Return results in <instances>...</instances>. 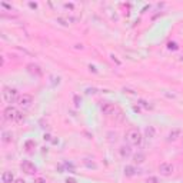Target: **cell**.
<instances>
[{"label": "cell", "mask_w": 183, "mask_h": 183, "mask_svg": "<svg viewBox=\"0 0 183 183\" xmlns=\"http://www.w3.org/2000/svg\"><path fill=\"white\" fill-rule=\"evenodd\" d=\"M29 6H30L32 9H37V3H33V2H30V3H29Z\"/></svg>", "instance_id": "obj_23"}, {"label": "cell", "mask_w": 183, "mask_h": 183, "mask_svg": "<svg viewBox=\"0 0 183 183\" xmlns=\"http://www.w3.org/2000/svg\"><path fill=\"white\" fill-rule=\"evenodd\" d=\"M34 147H36V142H34V140L30 139V140H26V142H24V149H26V152L30 153Z\"/></svg>", "instance_id": "obj_13"}, {"label": "cell", "mask_w": 183, "mask_h": 183, "mask_svg": "<svg viewBox=\"0 0 183 183\" xmlns=\"http://www.w3.org/2000/svg\"><path fill=\"white\" fill-rule=\"evenodd\" d=\"M133 159H135V162L136 163H143V162H145V155H143V153H136L135 156H133Z\"/></svg>", "instance_id": "obj_15"}, {"label": "cell", "mask_w": 183, "mask_h": 183, "mask_svg": "<svg viewBox=\"0 0 183 183\" xmlns=\"http://www.w3.org/2000/svg\"><path fill=\"white\" fill-rule=\"evenodd\" d=\"M146 183H157V179L156 178H149L146 180Z\"/></svg>", "instance_id": "obj_20"}, {"label": "cell", "mask_w": 183, "mask_h": 183, "mask_svg": "<svg viewBox=\"0 0 183 183\" xmlns=\"http://www.w3.org/2000/svg\"><path fill=\"white\" fill-rule=\"evenodd\" d=\"M80 103H82V99L76 95V96H75V106H76V108H79V106H80Z\"/></svg>", "instance_id": "obj_17"}, {"label": "cell", "mask_w": 183, "mask_h": 183, "mask_svg": "<svg viewBox=\"0 0 183 183\" xmlns=\"http://www.w3.org/2000/svg\"><path fill=\"white\" fill-rule=\"evenodd\" d=\"M34 183H46V180L43 178H36L34 179Z\"/></svg>", "instance_id": "obj_19"}, {"label": "cell", "mask_w": 183, "mask_h": 183, "mask_svg": "<svg viewBox=\"0 0 183 183\" xmlns=\"http://www.w3.org/2000/svg\"><path fill=\"white\" fill-rule=\"evenodd\" d=\"M100 109H102V112H103V113H104V114H108V116H113L114 112L117 110L114 104H112V103H109V102L102 103V106H100Z\"/></svg>", "instance_id": "obj_7"}, {"label": "cell", "mask_w": 183, "mask_h": 183, "mask_svg": "<svg viewBox=\"0 0 183 183\" xmlns=\"http://www.w3.org/2000/svg\"><path fill=\"white\" fill-rule=\"evenodd\" d=\"M14 180L16 179H14V176H13V173L10 170H5L3 172V175H2V182L3 183H13Z\"/></svg>", "instance_id": "obj_10"}, {"label": "cell", "mask_w": 183, "mask_h": 183, "mask_svg": "<svg viewBox=\"0 0 183 183\" xmlns=\"http://www.w3.org/2000/svg\"><path fill=\"white\" fill-rule=\"evenodd\" d=\"M179 133H180V132H179L178 129L172 130V132L169 133V140H176V139H178V136H179Z\"/></svg>", "instance_id": "obj_16"}, {"label": "cell", "mask_w": 183, "mask_h": 183, "mask_svg": "<svg viewBox=\"0 0 183 183\" xmlns=\"http://www.w3.org/2000/svg\"><path fill=\"white\" fill-rule=\"evenodd\" d=\"M169 49H170V50H176L178 46H176V43H169Z\"/></svg>", "instance_id": "obj_22"}, {"label": "cell", "mask_w": 183, "mask_h": 183, "mask_svg": "<svg viewBox=\"0 0 183 183\" xmlns=\"http://www.w3.org/2000/svg\"><path fill=\"white\" fill-rule=\"evenodd\" d=\"M0 5L3 6V7H6V9H7V10H13V7H11L10 5H7V3H5V2H2V3H0Z\"/></svg>", "instance_id": "obj_18"}, {"label": "cell", "mask_w": 183, "mask_h": 183, "mask_svg": "<svg viewBox=\"0 0 183 183\" xmlns=\"http://www.w3.org/2000/svg\"><path fill=\"white\" fill-rule=\"evenodd\" d=\"M19 114H20V112H19L16 108H13V106H7V108L3 110V117H5V120H7V122H17Z\"/></svg>", "instance_id": "obj_3"}, {"label": "cell", "mask_w": 183, "mask_h": 183, "mask_svg": "<svg viewBox=\"0 0 183 183\" xmlns=\"http://www.w3.org/2000/svg\"><path fill=\"white\" fill-rule=\"evenodd\" d=\"M32 103H33V96L32 95H27V93H24V95H22V96H19V99H17V104L23 109L30 108Z\"/></svg>", "instance_id": "obj_5"}, {"label": "cell", "mask_w": 183, "mask_h": 183, "mask_svg": "<svg viewBox=\"0 0 183 183\" xmlns=\"http://www.w3.org/2000/svg\"><path fill=\"white\" fill-rule=\"evenodd\" d=\"M159 173H160L162 176L167 178V176H170L173 173V166L170 163H167V162H163V163H160V166H159Z\"/></svg>", "instance_id": "obj_6"}, {"label": "cell", "mask_w": 183, "mask_h": 183, "mask_svg": "<svg viewBox=\"0 0 183 183\" xmlns=\"http://www.w3.org/2000/svg\"><path fill=\"white\" fill-rule=\"evenodd\" d=\"M27 72L33 76H42V69L39 67L37 65H34V63H30V65H27Z\"/></svg>", "instance_id": "obj_8"}, {"label": "cell", "mask_w": 183, "mask_h": 183, "mask_svg": "<svg viewBox=\"0 0 183 183\" xmlns=\"http://www.w3.org/2000/svg\"><path fill=\"white\" fill-rule=\"evenodd\" d=\"M155 135H156L155 127H153V126H147V127H146V136H147V137H150V139H153Z\"/></svg>", "instance_id": "obj_14"}, {"label": "cell", "mask_w": 183, "mask_h": 183, "mask_svg": "<svg viewBox=\"0 0 183 183\" xmlns=\"http://www.w3.org/2000/svg\"><path fill=\"white\" fill-rule=\"evenodd\" d=\"M44 140H50V135H44Z\"/></svg>", "instance_id": "obj_25"}, {"label": "cell", "mask_w": 183, "mask_h": 183, "mask_svg": "<svg viewBox=\"0 0 183 183\" xmlns=\"http://www.w3.org/2000/svg\"><path fill=\"white\" fill-rule=\"evenodd\" d=\"M123 173H124V176L132 178V176H135L136 173H137V169H136L135 166H130V165H127V166H124Z\"/></svg>", "instance_id": "obj_11"}, {"label": "cell", "mask_w": 183, "mask_h": 183, "mask_svg": "<svg viewBox=\"0 0 183 183\" xmlns=\"http://www.w3.org/2000/svg\"><path fill=\"white\" fill-rule=\"evenodd\" d=\"M119 155L123 157V159H127V157L132 156V149H130V146H120V149H119Z\"/></svg>", "instance_id": "obj_9"}, {"label": "cell", "mask_w": 183, "mask_h": 183, "mask_svg": "<svg viewBox=\"0 0 183 183\" xmlns=\"http://www.w3.org/2000/svg\"><path fill=\"white\" fill-rule=\"evenodd\" d=\"M13 183H26V182H24L23 179H16V180H14Z\"/></svg>", "instance_id": "obj_24"}, {"label": "cell", "mask_w": 183, "mask_h": 183, "mask_svg": "<svg viewBox=\"0 0 183 183\" xmlns=\"http://www.w3.org/2000/svg\"><path fill=\"white\" fill-rule=\"evenodd\" d=\"M65 183H77V182H76V179L75 178H67V179H66V182Z\"/></svg>", "instance_id": "obj_21"}, {"label": "cell", "mask_w": 183, "mask_h": 183, "mask_svg": "<svg viewBox=\"0 0 183 183\" xmlns=\"http://www.w3.org/2000/svg\"><path fill=\"white\" fill-rule=\"evenodd\" d=\"M126 139H127V142H129V145H132V146H140V145H142V140H143V136H142V133H140L139 129L132 127V129L127 130Z\"/></svg>", "instance_id": "obj_1"}, {"label": "cell", "mask_w": 183, "mask_h": 183, "mask_svg": "<svg viewBox=\"0 0 183 183\" xmlns=\"http://www.w3.org/2000/svg\"><path fill=\"white\" fill-rule=\"evenodd\" d=\"M11 139H13V135H11V132H9V130H5V132L2 133V140H3L5 143H10Z\"/></svg>", "instance_id": "obj_12"}, {"label": "cell", "mask_w": 183, "mask_h": 183, "mask_svg": "<svg viewBox=\"0 0 183 183\" xmlns=\"http://www.w3.org/2000/svg\"><path fill=\"white\" fill-rule=\"evenodd\" d=\"M20 169H22L26 175H30V176L37 172V167L34 166V163H32L30 160H23L22 163H20Z\"/></svg>", "instance_id": "obj_4"}, {"label": "cell", "mask_w": 183, "mask_h": 183, "mask_svg": "<svg viewBox=\"0 0 183 183\" xmlns=\"http://www.w3.org/2000/svg\"><path fill=\"white\" fill-rule=\"evenodd\" d=\"M3 99H5L6 103H9V106H11V103L17 102V99H19V93H17V89L14 87H9L6 86L3 87Z\"/></svg>", "instance_id": "obj_2"}]
</instances>
